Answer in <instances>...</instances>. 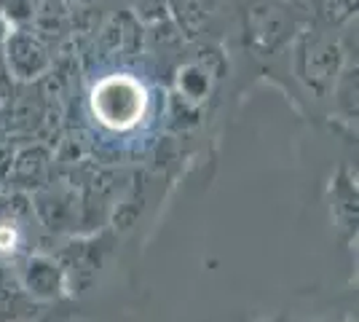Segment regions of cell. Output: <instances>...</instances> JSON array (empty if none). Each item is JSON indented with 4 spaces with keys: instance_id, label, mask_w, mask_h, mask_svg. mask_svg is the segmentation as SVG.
Masks as SVG:
<instances>
[{
    "instance_id": "6da1fadb",
    "label": "cell",
    "mask_w": 359,
    "mask_h": 322,
    "mask_svg": "<svg viewBox=\"0 0 359 322\" xmlns=\"http://www.w3.org/2000/svg\"><path fill=\"white\" fill-rule=\"evenodd\" d=\"M335 30H325L314 22H309L292 38V67L295 76L316 100H325L332 94V86L344 70L346 48L341 46Z\"/></svg>"
},
{
    "instance_id": "7a4b0ae2",
    "label": "cell",
    "mask_w": 359,
    "mask_h": 322,
    "mask_svg": "<svg viewBox=\"0 0 359 322\" xmlns=\"http://www.w3.org/2000/svg\"><path fill=\"white\" fill-rule=\"evenodd\" d=\"M311 16L298 0H247L244 6V43L257 57H271L292 43Z\"/></svg>"
},
{
    "instance_id": "3957f363",
    "label": "cell",
    "mask_w": 359,
    "mask_h": 322,
    "mask_svg": "<svg viewBox=\"0 0 359 322\" xmlns=\"http://www.w3.org/2000/svg\"><path fill=\"white\" fill-rule=\"evenodd\" d=\"M6 67L8 73L25 83L38 81L51 70V54H48V43H43L32 30H16L8 32L6 41Z\"/></svg>"
},
{
    "instance_id": "277c9868",
    "label": "cell",
    "mask_w": 359,
    "mask_h": 322,
    "mask_svg": "<svg viewBox=\"0 0 359 322\" xmlns=\"http://www.w3.org/2000/svg\"><path fill=\"white\" fill-rule=\"evenodd\" d=\"M142 46V27L132 11L113 14L100 30V48L107 57H132Z\"/></svg>"
},
{
    "instance_id": "5b68a950",
    "label": "cell",
    "mask_w": 359,
    "mask_h": 322,
    "mask_svg": "<svg viewBox=\"0 0 359 322\" xmlns=\"http://www.w3.org/2000/svg\"><path fill=\"white\" fill-rule=\"evenodd\" d=\"M32 32L48 43L51 38L57 41L70 30V6L65 0H38L32 11Z\"/></svg>"
},
{
    "instance_id": "8992f818",
    "label": "cell",
    "mask_w": 359,
    "mask_h": 322,
    "mask_svg": "<svg viewBox=\"0 0 359 322\" xmlns=\"http://www.w3.org/2000/svg\"><path fill=\"white\" fill-rule=\"evenodd\" d=\"M169 11L175 16L177 27L188 38H196L210 27L212 16L217 11L215 0H169Z\"/></svg>"
},
{
    "instance_id": "52a82bcc",
    "label": "cell",
    "mask_w": 359,
    "mask_h": 322,
    "mask_svg": "<svg viewBox=\"0 0 359 322\" xmlns=\"http://www.w3.org/2000/svg\"><path fill=\"white\" fill-rule=\"evenodd\" d=\"M38 215L43 217V223L54 231H65L73 226L75 220V196L73 194H65L60 188L54 191H41L38 199H35Z\"/></svg>"
},
{
    "instance_id": "ba28073f",
    "label": "cell",
    "mask_w": 359,
    "mask_h": 322,
    "mask_svg": "<svg viewBox=\"0 0 359 322\" xmlns=\"http://www.w3.org/2000/svg\"><path fill=\"white\" fill-rule=\"evenodd\" d=\"M25 288L35 298H54L62 290V269L48 258H30L25 269Z\"/></svg>"
},
{
    "instance_id": "9c48e42d",
    "label": "cell",
    "mask_w": 359,
    "mask_h": 322,
    "mask_svg": "<svg viewBox=\"0 0 359 322\" xmlns=\"http://www.w3.org/2000/svg\"><path fill=\"white\" fill-rule=\"evenodd\" d=\"M46 169H48V151L43 145H32L14 159V167L8 172V177L19 188H38L43 183Z\"/></svg>"
},
{
    "instance_id": "30bf717a",
    "label": "cell",
    "mask_w": 359,
    "mask_h": 322,
    "mask_svg": "<svg viewBox=\"0 0 359 322\" xmlns=\"http://www.w3.org/2000/svg\"><path fill=\"white\" fill-rule=\"evenodd\" d=\"M309 8L314 16V25L325 30H341L357 16V0H311Z\"/></svg>"
},
{
    "instance_id": "8fae6325",
    "label": "cell",
    "mask_w": 359,
    "mask_h": 322,
    "mask_svg": "<svg viewBox=\"0 0 359 322\" xmlns=\"http://www.w3.org/2000/svg\"><path fill=\"white\" fill-rule=\"evenodd\" d=\"M32 311L25 293L0 279V322H22Z\"/></svg>"
},
{
    "instance_id": "7c38bea8",
    "label": "cell",
    "mask_w": 359,
    "mask_h": 322,
    "mask_svg": "<svg viewBox=\"0 0 359 322\" xmlns=\"http://www.w3.org/2000/svg\"><path fill=\"white\" fill-rule=\"evenodd\" d=\"M8 3H14V0H0V11H3V8L8 6Z\"/></svg>"
},
{
    "instance_id": "4fadbf2b",
    "label": "cell",
    "mask_w": 359,
    "mask_h": 322,
    "mask_svg": "<svg viewBox=\"0 0 359 322\" xmlns=\"http://www.w3.org/2000/svg\"><path fill=\"white\" fill-rule=\"evenodd\" d=\"M271 322H282V320H271Z\"/></svg>"
}]
</instances>
